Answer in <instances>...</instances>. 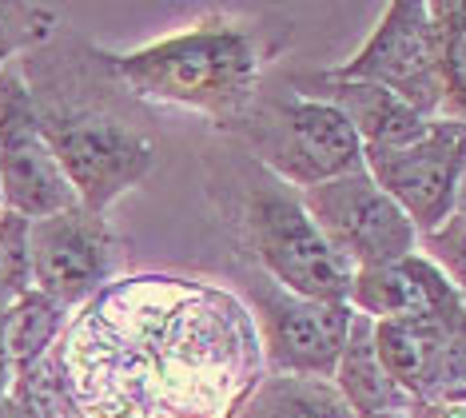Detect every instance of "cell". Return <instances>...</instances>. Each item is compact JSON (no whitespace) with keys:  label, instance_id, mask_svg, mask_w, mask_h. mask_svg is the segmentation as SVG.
<instances>
[{"label":"cell","instance_id":"obj_1","mask_svg":"<svg viewBox=\"0 0 466 418\" xmlns=\"http://www.w3.org/2000/svg\"><path fill=\"white\" fill-rule=\"evenodd\" d=\"M256 379L251 315L196 279L108 283L60 347V382L80 418H231Z\"/></svg>","mask_w":466,"mask_h":418},{"label":"cell","instance_id":"obj_2","mask_svg":"<svg viewBox=\"0 0 466 418\" xmlns=\"http://www.w3.org/2000/svg\"><path fill=\"white\" fill-rule=\"evenodd\" d=\"M40 136L76 188L80 208L104 216V208L136 188L152 168V139L124 112L100 100V84L88 64L65 52L40 56L33 48L25 64Z\"/></svg>","mask_w":466,"mask_h":418},{"label":"cell","instance_id":"obj_3","mask_svg":"<svg viewBox=\"0 0 466 418\" xmlns=\"http://www.w3.org/2000/svg\"><path fill=\"white\" fill-rule=\"evenodd\" d=\"M112 72L124 88L147 100L231 112L256 84V48L236 28H192L112 56Z\"/></svg>","mask_w":466,"mask_h":418},{"label":"cell","instance_id":"obj_4","mask_svg":"<svg viewBox=\"0 0 466 418\" xmlns=\"http://www.w3.org/2000/svg\"><path fill=\"white\" fill-rule=\"evenodd\" d=\"M248 139L283 179L303 191L367 171L355 127L323 100L268 104L248 116Z\"/></svg>","mask_w":466,"mask_h":418},{"label":"cell","instance_id":"obj_5","mask_svg":"<svg viewBox=\"0 0 466 418\" xmlns=\"http://www.w3.org/2000/svg\"><path fill=\"white\" fill-rule=\"evenodd\" d=\"M251 243L263 267L279 279L283 291L311 303H347L355 283V267L339 255L299 199L283 191H263L251 203ZM351 307V303H347Z\"/></svg>","mask_w":466,"mask_h":418},{"label":"cell","instance_id":"obj_6","mask_svg":"<svg viewBox=\"0 0 466 418\" xmlns=\"http://www.w3.org/2000/svg\"><path fill=\"white\" fill-rule=\"evenodd\" d=\"M299 203L323 231V240L355 271H370V267H387L415 255V228L402 216L399 203L370 179V171L307 188Z\"/></svg>","mask_w":466,"mask_h":418},{"label":"cell","instance_id":"obj_7","mask_svg":"<svg viewBox=\"0 0 466 418\" xmlns=\"http://www.w3.org/2000/svg\"><path fill=\"white\" fill-rule=\"evenodd\" d=\"M0 203L28 223L80 208L76 188L40 136L28 84L13 68L0 72Z\"/></svg>","mask_w":466,"mask_h":418},{"label":"cell","instance_id":"obj_8","mask_svg":"<svg viewBox=\"0 0 466 418\" xmlns=\"http://www.w3.org/2000/svg\"><path fill=\"white\" fill-rule=\"evenodd\" d=\"M339 80L387 88L407 108L431 116L442 104L439 36H434L431 5H390L370 45L347 68H339Z\"/></svg>","mask_w":466,"mask_h":418},{"label":"cell","instance_id":"obj_9","mask_svg":"<svg viewBox=\"0 0 466 418\" xmlns=\"http://www.w3.org/2000/svg\"><path fill=\"white\" fill-rule=\"evenodd\" d=\"M28 267L33 287L60 307H84L112 283L116 240L104 216L72 208L60 216L28 223Z\"/></svg>","mask_w":466,"mask_h":418},{"label":"cell","instance_id":"obj_10","mask_svg":"<svg viewBox=\"0 0 466 418\" xmlns=\"http://www.w3.org/2000/svg\"><path fill=\"white\" fill-rule=\"evenodd\" d=\"M466 152V124H431L419 144L387 156H367V171L402 208L415 231H439L454 216V184Z\"/></svg>","mask_w":466,"mask_h":418},{"label":"cell","instance_id":"obj_11","mask_svg":"<svg viewBox=\"0 0 466 418\" xmlns=\"http://www.w3.org/2000/svg\"><path fill=\"white\" fill-rule=\"evenodd\" d=\"M268 351L279 371L295 374H335L351 335L355 311L347 303H311L291 291L259 303Z\"/></svg>","mask_w":466,"mask_h":418},{"label":"cell","instance_id":"obj_12","mask_svg":"<svg viewBox=\"0 0 466 418\" xmlns=\"http://www.w3.org/2000/svg\"><path fill=\"white\" fill-rule=\"evenodd\" d=\"M347 303H355L375 323H383V319H439V323L462 319V303L454 295L451 279L419 255H407V260L387 267H370V271H355Z\"/></svg>","mask_w":466,"mask_h":418},{"label":"cell","instance_id":"obj_13","mask_svg":"<svg viewBox=\"0 0 466 418\" xmlns=\"http://www.w3.org/2000/svg\"><path fill=\"white\" fill-rule=\"evenodd\" d=\"M323 92H315L311 100H323L355 127L359 144H363V159L367 156H387V152H402V148L419 144L431 132L427 116H419L415 108L390 96L387 88L375 84H359V80H323Z\"/></svg>","mask_w":466,"mask_h":418},{"label":"cell","instance_id":"obj_14","mask_svg":"<svg viewBox=\"0 0 466 418\" xmlns=\"http://www.w3.org/2000/svg\"><path fill=\"white\" fill-rule=\"evenodd\" d=\"M335 379H339V391H343V403L351 406L359 418L402 411V403H407V394L390 382V374L383 371V362H379L375 319H367V315L351 319V335H347Z\"/></svg>","mask_w":466,"mask_h":418},{"label":"cell","instance_id":"obj_15","mask_svg":"<svg viewBox=\"0 0 466 418\" xmlns=\"http://www.w3.org/2000/svg\"><path fill=\"white\" fill-rule=\"evenodd\" d=\"M65 319H68V307L40 295L36 287H28L25 295L13 299L5 327H0V359H5L8 379L20 382L28 371H36L48 359L52 342L65 331Z\"/></svg>","mask_w":466,"mask_h":418},{"label":"cell","instance_id":"obj_16","mask_svg":"<svg viewBox=\"0 0 466 418\" xmlns=\"http://www.w3.org/2000/svg\"><path fill=\"white\" fill-rule=\"evenodd\" d=\"M434 36H439L442 100L466 116V5H434Z\"/></svg>","mask_w":466,"mask_h":418},{"label":"cell","instance_id":"obj_17","mask_svg":"<svg viewBox=\"0 0 466 418\" xmlns=\"http://www.w3.org/2000/svg\"><path fill=\"white\" fill-rule=\"evenodd\" d=\"M56 13L40 5H0V72L16 52H33L52 36Z\"/></svg>","mask_w":466,"mask_h":418},{"label":"cell","instance_id":"obj_18","mask_svg":"<svg viewBox=\"0 0 466 418\" xmlns=\"http://www.w3.org/2000/svg\"><path fill=\"white\" fill-rule=\"evenodd\" d=\"M33 287V267H28V219L0 211V291L25 295Z\"/></svg>","mask_w":466,"mask_h":418},{"label":"cell","instance_id":"obj_19","mask_svg":"<svg viewBox=\"0 0 466 418\" xmlns=\"http://www.w3.org/2000/svg\"><path fill=\"white\" fill-rule=\"evenodd\" d=\"M427 240H431L439 271L451 279V287H459L466 295V216H451L439 231H431Z\"/></svg>","mask_w":466,"mask_h":418},{"label":"cell","instance_id":"obj_20","mask_svg":"<svg viewBox=\"0 0 466 418\" xmlns=\"http://www.w3.org/2000/svg\"><path fill=\"white\" fill-rule=\"evenodd\" d=\"M288 418H359L343 399L323 387H307L288 403Z\"/></svg>","mask_w":466,"mask_h":418},{"label":"cell","instance_id":"obj_21","mask_svg":"<svg viewBox=\"0 0 466 418\" xmlns=\"http://www.w3.org/2000/svg\"><path fill=\"white\" fill-rule=\"evenodd\" d=\"M0 418H40V411H36V406L25 399V394L8 391L5 399H0Z\"/></svg>","mask_w":466,"mask_h":418},{"label":"cell","instance_id":"obj_22","mask_svg":"<svg viewBox=\"0 0 466 418\" xmlns=\"http://www.w3.org/2000/svg\"><path fill=\"white\" fill-rule=\"evenodd\" d=\"M454 216H466V152L459 164V184H454Z\"/></svg>","mask_w":466,"mask_h":418},{"label":"cell","instance_id":"obj_23","mask_svg":"<svg viewBox=\"0 0 466 418\" xmlns=\"http://www.w3.org/2000/svg\"><path fill=\"white\" fill-rule=\"evenodd\" d=\"M427 418H466V406H431Z\"/></svg>","mask_w":466,"mask_h":418},{"label":"cell","instance_id":"obj_24","mask_svg":"<svg viewBox=\"0 0 466 418\" xmlns=\"http://www.w3.org/2000/svg\"><path fill=\"white\" fill-rule=\"evenodd\" d=\"M13 391V382H8V374H5V367H0V399H5V394Z\"/></svg>","mask_w":466,"mask_h":418},{"label":"cell","instance_id":"obj_25","mask_svg":"<svg viewBox=\"0 0 466 418\" xmlns=\"http://www.w3.org/2000/svg\"><path fill=\"white\" fill-rule=\"evenodd\" d=\"M0 208H5V203H0Z\"/></svg>","mask_w":466,"mask_h":418}]
</instances>
